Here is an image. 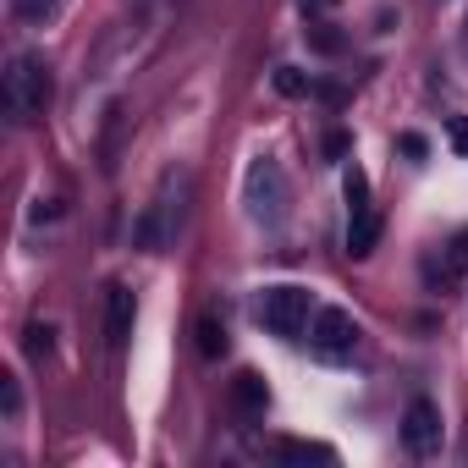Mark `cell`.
I'll list each match as a JSON object with an SVG mask.
<instances>
[{
  "label": "cell",
  "mask_w": 468,
  "mask_h": 468,
  "mask_svg": "<svg viewBox=\"0 0 468 468\" xmlns=\"http://www.w3.org/2000/svg\"><path fill=\"white\" fill-rule=\"evenodd\" d=\"M50 94H56L50 61L34 56V50H17L6 61V111H12V122H39L45 105H50Z\"/></svg>",
  "instance_id": "6da1fadb"
},
{
  "label": "cell",
  "mask_w": 468,
  "mask_h": 468,
  "mask_svg": "<svg viewBox=\"0 0 468 468\" xmlns=\"http://www.w3.org/2000/svg\"><path fill=\"white\" fill-rule=\"evenodd\" d=\"M309 309H314V298H309V287H265L260 292V325L271 331V336H298L303 325H309Z\"/></svg>",
  "instance_id": "7a4b0ae2"
},
{
  "label": "cell",
  "mask_w": 468,
  "mask_h": 468,
  "mask_svg": "<svg viewBox=\"0 0 468 468\" xmlns=\"http://www.w3.org/2000/svg\"><path fill=\"white\" fill-rule=\"evenodd\" d=\"M249 215L260 226H282V215H287V176H282L276 160H254L249 165Z\"/></svg>",
  "instance_id": "3957f363"
},
{
  "label": "cell",
  "mask_w": 468,
  "mask_h": 468,
  "mask_svg": "<svg viewBox=\"0 0 468 468\" xmlns=\"http://www.w3.org/2000/svg\"><path fill=\"white\" fill-rule=\"evenodd\" d=\"M309 347H314L320 358H331V364L353 358V347H358V320H353L347 309H336V303L314 309V325H309Z\"/></svg>",
  "instance_id": "277c9868"
},
{
  "label": "cell",
  "mask_w": 468,
  "mask_h": 468,
  "mask_svg": "<svg viewBox=\"0 0 468 468\" xmlns=\"http://www.w3.org/2000/svg\"><path fill=\"white\" fill-rule=\"evenodd\" d=\"M402 446L413 457H435L441 452V408L430 397H413L408 413H402Z\"/></svg>",
  "instance_id": "5b68a950"
},
{
  "label": "cell",
  "mask_w": 468,
  "mask_h": 468,
  "mask_svg": "<svg viewBox=\"0 0 468 468\" xmlns=\"http://www.w3.org/2000/svg\"><path fill=\"white\" fill-rule=\"evenodd\" d=\"M133 320H138V298H133L127 287H111V292H105V342H111V347H127Z\"/></svg>",
  "instance_id": "8992f818"
},
{
  "label": "cell",
  "mask_w": 468,
  "mask_h": 468,
  "mask_svg": "<svg viewBox=\"0 0 468 468\" xmlns=\"http://www.w3.org/2000/svg\"><path fill=\"white\" fill-rule=\"evenodd\" d=\"M231 402H238V413H265L271 408V386H265V375L260 369H243L238 380H231Z\"/></svg>",
  "instance_id": "52a82bcc"
},
{
  "label": "cell",
  "mask_w": 468,
  "mask_h": 468,
  "mask_svg": "<svg viewBox=\"0 0 468 468\" xmlns=\"http://www.w3.org/2000/svg\"><path fill=\"white\" fill-rule=\"evenodd\" d=\"M375 243H380V215H375V209L347 215V254H353V260H369Z\"/></svg>",
  "instance_id": "ba28073f"
},
{
  "label": "cell",
  "mask_w": 468,
  "mask_h": 468,
  "mask_svg": "<svg viewBox=\"0 0 468 468\" xmlns=\"http://www.w3.org/2000/svg\"><path fill=\"white\" fill-rule=\"evenodd\" d=\"M468 276V226L457 231V238L446 243V260H441V287H452V282H463Z\"/></svg>",
  "instance_id": "9c48e42d"
},
{
  "label": "cell",
  "mask_w": 468,
  "mask_h": 468,
  "mask_svg": "<svg viewBox=\"0 0 468 468\" xmlns=\"http://www.w3.org/2000/svg\"><path fill=\"white\" fill-rule=\"evenodd\" d=\"M276 457L282 463H336V452L331 446H314V441H282Z\"/></svg>",
  "instance_id": "30bf717a"
},
{
  "label": "cell",
  "mask_w": 468,
  "mask_h": 468,
  "mask_svg": "<svg viewBox=\"0 0 468 468\" xmlns=\"http://www.w3.org/2000/svg\"><path fill=\"white\" fill-rule=\"evenodd\" d=\"M271 83H276V94H282V100H303V94H314V78H309V72H298V67H276V78H271Z\"/></svg>",
  "instance_id": "8fae6325"
},
{
  "label": "cell",
  "mask_w": 468,
  "mask_h": 468,
  "mask_svg": "<svg viewBox=\"0 0 468 468\" xmlns=\"http://www.w3.org/2000/svg\"><path fill=\"white\" fill-rule=\"evenodd\" d=\"M342 193H347V215H364V209H375V204H369V176H364L358 165H347V176H342Z\"/></svg>",
  "instance_id": "7c38bea8"
},
{
  "label": "cell",
  "mask_w": 468,
  "mask_h": 468,
  "mask_svg": "<svg viewBox=\"0 0 468 468\" xmlns=\"http://www.w3.org/2000/svg\"><path fill=\"white\" fill-rule=\"evenodd\" d=\"M220 353H226V325H220L215 314H204V320H198V358L215 364Z\"/></svg>",
  "instance_id": "4fadbf2b"
},
{
  "label": "cell",
  "mask_w": 468,
  "mask_h": 468,
  "mask_svg": "<svg viewBox=\"0 0 468 468\" xmlns=\"http://www.w3.org/2000/svg\"><path fill=\"white\" fill-rule=\"evenodd\" d=\"M23 347H28V358H50V353H56V325H50V320H34V325L23 331Z\"/></svg>",
  "instance_id": "5bb4252c"
},
{
  "label": "cell",
  "mask_w": 468,
  "mask_h": 468,
  "mask_svg": "<svg viewBox=\"0 0 468 468\" xmlns=\"http://www.w3.org/2000/svg\"><path fill=\"white\" fill-rule=\"evenodd\" d=\"M342 45H347V39H342L331 23H309V50H320V56H336Z\"/></svg>",
  "instance_id": "9a60e30c"
},
{
  "label": "cell",
  "mask_w": 468,
  "mask_h": 468,
  "mask_svg": "<svg viewBox=\"0 0 468 468\" xmlns=\"http://www.w3.org/2000/svg\"><path fill=\"white\" fill-rule=\"evenodd\" d=\"M12 6H17V17H23V23H39V28H45V23L56 17L61 0H12Z\"/></svg>",
  "instance_id": "2e32d148"
},
{
  "label": "cell",
  "mask_w": 468,
  "mask_h": 468,
  "mask_svg": "<svg viewBox=\"0 0 468 468\" xmlns=\"http://www.w3.org/2000/svg\"><path fill=\"white\" fill-rule=\"evenodd\" d=\"M446 138H452V149L468 160V116H446Z\"/></svg>",
  "instance_id": "e0dca14e"
},
{
  "label": "cell",
  "mask_w": 468,
  "mask_h": 468,
  "mask_svg": "<svg viewBox=\"0 0 468 468\" xmlns=\"http://www.w3.org/2000/svg\"><path fill=\"white\" fill-rule=\"evenodd\" d=\"M0 402H6V413L17 419V408H23V391H17V375H0Z\"/></svg>",
  "instance_id": "ac0fdd59"
},
{
  "label": "cell",
  "mask_w": 468,
  "mask_h": 468,
  "mask_svg": "<svg viewBox=\"0 0 468 468\" xmlns=\"http://www.w3.org/2000/svg\"><path fill=\"white\" fill-rule=\"evenodd\" d=\"M402 154H408V160H424V154H430V144H424L419 133H402Z\"/></svg>",
  "instance_id": "d6986e66"
},
{
  "label": "cell",
  "mask_w": 468,
  "mask_h": 468,
  "mask_svg": "<svg viewBox=\"0 0 468 468\" xmlns=\"http://www.w3.org/2000/svg\"><path fill=\"white\" fill-rule=\"evenodd\" d=\"M325 154L342 160V154H347V133H331V138H325Z\"/></svg>",
  "instance_id": "ffe728a7"
},
{
  "label": "cell",
  "mask_w": 468,
  "mask_h": 468,
  "mask_svg": "<svg viewBox=\"0 0 468 468\" xmlns=\"http://www.w3.org/2000/svg\"><path fill=\"white\" fill-rule=\"evenodd\" d=\"M336 0H303V12H331Z\"/></svg>",
  "instance_id": "44dd1931"
},
{
  "label": "cell",
  "mask_w": 468,
  "mask_h": 468,
  "mask_svg": "<svg viewBox=\"0 0 468 468\" xmlns=\"http://www.w3.org/2000/svg\"><path fill=\"white\" fill-rule=\"evenodd\" d=\"M463 56H468V17H463Z\"/></svg>",
  "instance_id": "7402d4cb"
}]
</instances>
